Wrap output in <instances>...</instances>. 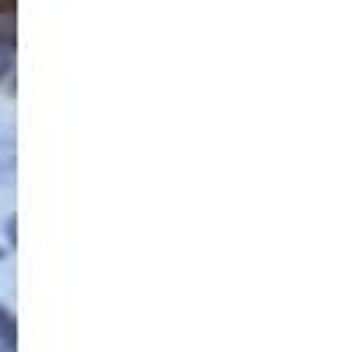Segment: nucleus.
<instances>
[{"mask_svg": "<svg viewBox=\"0 0 352 352\" xmlns=\"http://www.w3.org/2000/svg\"><path fill=\"white\" fill-rule=\"evenodd\" d=\"M0 335H4V342L14 338V320H11V314L4 307H0Z\"/></svg>", "mask_w": 352, "mask_h": 352, "instance_id": "1", "label": "nucleus"}, {"mask_svg": "<svg viewBox=\"0 0 352 352\" xmlns=\"http://www.w3.org/2000/svg\"><path fill=\"white\" fill-rule=\"evenodd\" d=\"M8 4H11V0H0V8H8Z\"/></svg>", "mask_w": 352, "mask_h": 352, "instance_id": "2", "label": "nucleus"}, {"mask_svg": "<svg viewBox=\"0 0 352 352\" xmlns=\"http://www.w3.org/2000/svg\"><path fill=\"white\" fill-rule=\"evenodd\" d=\"M0 257H4V250H0Z\"/></svg>", "mask_w": 352, "mask_h": 352, "instance_id": "3", "label": "nucleus"}]
</instances>
